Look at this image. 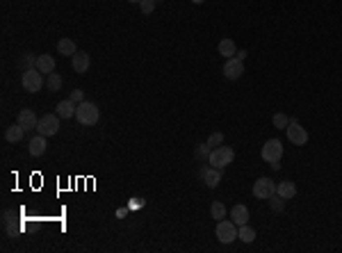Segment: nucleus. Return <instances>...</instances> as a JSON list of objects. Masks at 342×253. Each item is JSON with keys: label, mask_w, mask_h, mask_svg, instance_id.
Returning a JSON list of instances; mask_svg holds the SVG:
<instances>
[{"label": "nucleus", "mask_w": 342, "mask_h": 253, "mask_svg": "<svg viewBox=\"0 0 342 253\" xmlns=\"http://www.w3.org/2000/svg\"><path fill=\"white\" fill-rule=\"evenodd\" d=\"M75 119L82 125H96L100 119V109L89 100H82V103H78V109H75Z\"/></svg>", "instance_id": "f257e3e1"}, {"label": "nucleus", "mask_w": 342, "mask_h": 253, "mask_svg": "<svg viewBox=\"0 0 342 253\" xmlns=\"http://www.w3.org/2000/svg\"><path fill=\"white\" fill-rule=\"evenodd\" d=\"M214 233H217V239L221 244H231L233 239L240 237V226L233 221V219H219Z\"/></svg>", "instance_id": "f03ea898"}, {"label": "nucleus", "mask_w": 342, "mask_h": 253, "mask_svg": "<svg viewBox=\"0 0 342 253\" xmlns=\"http://www.w3.org/2000/svg\"><path fill=\"white\" fill-rule=\"evenodd\" d=\"M235 160V151L231 146H217V149L210 151V158H208V164L210 167H217V169H223L228 164H233Z\"/></svg>", "instance_id": "7ed1b4c3"}, {"label": "nucleus", "mask_w": 342, "mask_h": 253, "mask_svg": "<svg viewBox=\"0 0 342 253\" xmlns=\"http://www.w3.org/2000/svg\"><path fill=\"white\" fill-rule=\"evenodd\" d=\"M21 84H23L25 91L37 94V91L44 87V73H41L37 66H32V69H25L23 75H21Z\"/></svg>", "instance_id": "20e7f679"}, {"label": "nucleus", "mask_w": 342, "mask_h": 253, "mask_svg": "<svg viewBox=\"0 0 342 253\" xmlns=\"http://www.w3.org/2000/svg\"><path fill=\"white\" fill-rule=\"evenodd\" d=\"M285 133H288V142H290V144H294V146H306L308 144V130L303 128L297 119H290Z\"/></svg>", "instance_id": "39448f33"}, {"label": "nucleus", "mask_w": 342, "mask_h": 253, "mask_svg": "<svg viewBox=\"0 0 342 253\" xmlns=\"http://www.w3.org/2000/svg\"><path fill=\"white\" fill-rule=\"evenodd\" d=\"M60 114H44L39 119V123H37V133L44 135V137H53V135L60 133Z\"/></svg>", "instance_id": "423d86ee"}, {"label": "nucleus", "mask_w": 342, "mask_h": 253, "mask_svg": "<svg viewBox=\"0 0 342 253\" xmlns=\"http://www.w3.org/2000/svg\"><path fill=\"white\" fill-rule=\"evenodd\" d=\"M260 155H263L265 162H281L283 158V144H281V139H267L263 144V151H260Z\"/></svg>", "instance_id": "0eeeda50"}, {"label": "nucleus", "mask_w": 342, "mask_h": 253, "mask_svg": "<svg viewBox=\"0 0 342 253\" xmlns=\"http://www.w3.org/2000/svg\"><path fill=\"white\" fill-rule=\"evenodd\" d=\"M272 194H276V183H274L272 178L263 176V178H258L256 183H253V196H256V199L267 201Z\"/></svg>", "instance_id": "6e6552de"}, {"label": "nucleus", "mask_w": 342, "mask_h": 253, "mask_svg": "<svg viewBox=\"0 0 342 253\" xmlns=\"http://www.w3.org/2000/svg\"><path fill=\"white\" fill-rule=\"evenodd\" d=\"M16 123L21 125V128L25 130V133H32V130H37V123H39V119H37L35 109L25 107L19 112V119H16Z\"/></svg>", "instance_id": "1a4fd4ad"}, {"label": "nucleus", "mask_w": 342, "mask_h": 253, "mask_svg": "<svg viewBox=\"0 0 342 253\" xmlns=\"http://www.w3.org/2000/svg\"><path fill=\"white\" fill-rule=\"evenodd\" d=\"M244 73V62L238 60V57H228L226 64H223V75L228 80H240Z\"/></svg>", "instance_id": "9d476101"}, {"label": "nucleus", "mask_w": 342, "mask_h": 253, "mask_svg": "<svg viewBox=\"0 0 342 253\" xmlns=\"http://www.w3.org/2000/svg\"><path fill=\"white\" fill-rule=\"evenodd\" d=\"M71 66H73V71L75 73H80V75H84L87 71H89V66H91V57L84 50H78V53L71 57Z\"/></svg>", "instance_id": "9b49d317"}, {"label": "nucleus", "mask_w": 342, "mask_h": 253, "mask_svg": "<svg viewBox=\"0 0 342 253\" xmlns=\"http://www.w3.org/2000/svg\"><path fill=\"white\" fill-rule=\"evenodd\" d=\"M201 178H203V183L208 185L210 189H214L219 183H221V169H217V167H208V169L203 171V174H201Z\"/></svg>", "instance_id": "f8f14e48"}, {"label": "nucleus", "mask_w": 342, "mask_h": 253, "mask_svg": "<svg viewBox=\"0 0 342 253\" xmlns=\"http://www.w3.org/2000/svg\"><path fill=\"white\" fill-rule=\"evenodd\" d=\"M28 153L32 158H41L46 153V137L44 135H37V137L30 139V144H28Z\"/></svg>", "instance_id": "ddd939ff"}, {"label": "nucleus", "mask_w": 342, "mask_h": 253, "mask_svg": "<svg viewBox=\"0 0 342 253\" xmlns=\"http://www.w3.org/2000/svg\"><path fill=\"white\" fill-rule=\"evenodd\" d=\"M276 194L283 196L285 201H290L297 196V185H294L292 180H281V183H276Z\"/></svg>", "instance_id": "4468645a"}, {"label": "nucleus", "mask_w": 342, "mask_h": 253, "mask_svg": "<svg viewBox=\"0 0 342 253\" xmlns=\"http://www.w3.org/2000/svg\"><path fill=\"white\" fill-rule=\"evenodd\" d=\"M57 114L62 116V119H71V116H75V109H78V103H73V100H60L57 103Z\"/></svg>", "instance_id": "2eb2a0df"}, {"label": "nucleus", "mask_w": 342, "mask_h": 253, "mask_svg": "<svg viewBox=\"0 0 342 253\" xmlns=\"http://www.w3.org/2000/svg\"><path fill=\"white\" fill-rule=\"evenodd\" d=\"M231 219H233L238 226H244V223H249V208L242 203L233 205V210H231Z\"/></svg>", "instance_id": "dca6fc26"}, {"label": "nucleus", "mask_w": 342, "mask_h": 253, "mask_svg": "<svg viewBox=\"0 0 342 253\" xmlns=\"http://www.w3.org/2000/svg\"><path fill=\"white\" fill-rule=\"evenodd\" d=\"M57 53H60V55H66V57H73V55L78 53V46H75L73 39L64 37V39L57 41Z\"/></svg>", "instance_id": "f3484780"}, {"label": "nucleus", "mask_w": 342, "mask_h": 253, "mask_svg": "<svg viewBox=\"0 0 342 253\" xmlns=\"http://www.w3.org/2000/svg\"><path fill=\"white\" fill-rule=\"evenodd\" d=\"M37 69L46 75L53 73L55 71V57L53 55H39V57H37Z\"/></svg>", "instance_id": "a211bd4d"}, {"label": "nucleus", "mask_w": 342, "mask_h": 253, "mask_svg": "<svg viewBox=\"0 0 342 253\" xmlns=\"http://www.w3.org/2000/svg\"><path fill=\"white\" fill-rule=\"evenodd\" d=\"M217 50H219V55H223V57L228 60V57H233V55L238 53V46H235V41H233V39H228V37H226V39L219 41Z\"/></svg>", "instance_id": "6ab92c4d"}, {"label": "nucleus", "mask_w": 342, "mask_h": 253, "mask_svg": "<svg viewBox=\"0 0 342 253\" xmlns=\"http://www.w3.org/2000/svg\"><path fill=\"white\" fill-rule=\"evenodd\" d=\"M23 135H25V130L21 128L19 123H16V125H10V128L5 130V139L10 142V144H16V142H21V139H23Z\"/></svg>", "instance_id": "aec40b11"}, {"label": "nucleus", "mask_w": 342, "mask_h": 253, "mask_svg": "<svg viewBox=\"0 0 342 253\" xmlns=\"http://www.w3.org/2000/svg\"><path fill=\"white\" fill-rule=\"evenodd\" d=\"M46 87H48V91H60L62 89V78L60 73H48V78H46Z\"/></svg>", "instance_id": "412c9836"}, {"label": "nucleus", "mask_w": 342, "mask_h": 253, "mask_svg": "<svg viewBox=\"0 0 342 253\" xmlns=\"http://www.w3.org/2000/svg\"><path fill=\"white\" fill-rule=\"evenodd\" d=\"M210 214H212V219H226V205L221 203V201H214L212 205H210Z\"/></svg>", "instance_id": "4be33fe9"}, {"label": "nucleus", "mask_w": 342, "mask_h": 253, "mask_svg": "<svg viewBox=\"0 0 342 253\" xmlns=\"http://www.w3.org/2000/svg\"><path fill=\"white\" fill-rule=\"evenodd\" d=\"M267 201H269V208H272L274 212H283V210H285V199L278 196V194H272Z\"/></svg>", "instance_id": "5701e85b"}, {"label": "nucleus", "mask_w": 342, "mask_h": 253, "mask_svg": "<svg viewBox=\"0 0 342 253\" xmlns=\"http://www.w3.org/2000/svg\"><path fill=\"white\" fill-rule=\"evenodd\" d=\"M240 239L247 244H251L253 239H256V230L249 226V223H244V226H240Z\"/></svg>", "instance_id": "b1692460"}, {"label": "nucleus", "mask_w": 342, "mask_h": 253, "mask_svg": "<svg viewBox=\"0 0 342 253\" xmlns=\"http://www.w3.org/2000/svg\"><path fill=\"white\" fill-rule=\"evenodd\" d=\"M210 146H208V142L205 144H198L196 149H194V155H196V160H201V162H208V158H210Z\"/></svg>", "instance_id": "393cba45"}, {"label": "nucleus", "mask_w": 342, "mask_h": 253, "mask_svg": "<svg viewBox=\"0 0 342 253\" xmlns=\"http://www.w3.org/2000/svg\"><path fill=\"white\" fill-rule=\"evenodd\" d=\"M272 123H274V128L285 130V128H288V123H290V119H288V114H283V112H276V114H274V119H272Z\"/></svg>", "instance_id": "a878e982"}, {"label": "nucleus", "mask_w": 342, "mask_h": 253, "mask_svg": "<svg viewBox=\"0 0 342 253\" xmlns=\"http://www.w3.org/2000/svg\"><path fill=\"white\" fill-rule=\"evenodd\" d=\"M21 66H23V71L25 69H32V66H37V57L32 53H25L23 57H21Z\"/></svg>", "instance_id": "bb28decb"}, {"label": "nucleus", "mask_w": 342, "mask_h": 253, "mask_svg": "<svg viewBox=\"0 0 342 253\" xmlns=\"http://www.w3.org/2000/svg\"><path fill=\"white\" fill-rule=\"evenodd\" d=\"M223 144V133H212L208 137V146L210 149H217V146H221Z\"/></svg>", "instance_id": "cd10ccee"}, {"label": "nucleus", "mask_w": 342, "mask_h": 253, "mask_svg": "<svg viewBox=\"0 0 342 253\" xmlns=\"http://www.w3.org/2000/svg\"><path fill=\"white\" fill-rule=\"evenodd\" d=\"M155 5H158V0H142L139 7H142V14H153Z\"/></svg>", "instance_id": "c85d7f7f"}, {"label": "nucleus", "mask_w": 342, "mask_h": 253, "mask_svg": "<svg viewBox=\"0 0 342 253\" xmlns=\"http://www.w3.org/2000/svg\"><path fill=\"white\" fill-rule=\"evenodd\" d=\"M71 100H73V103H82V100H84V91L82 89H73V91H71Z\"/></svg>", "instance_id": "c756f323"}, {"label": "nucleus", "mask_w": 342, "mask_h": 253, "mask_svg": "<svg viewBox=\"0 0 342 253\" xmlns=\"http://www.w3.org/2000/svg\"><path fill=\"white\" fill-rule=\"evenodd\" d=\"M247 55H249L247 50H238V53H235V57H238V60H242V62H244V60H247Z\"/></svg>", "instance_id": "7c9ffc66"}, {"label": "nucleus", "mask_w": 342, "mask_h": 253, "mask_svg": "<svg viewBox=\"0 0 342 253\" xmlns=\"http://www.w3.org/2000/svg\"><path fill=\"white\" fill-rule=\"evenodd\" d=\"M192 3H194V5H203L205 0H192Z\"/></svg>", "instance_id": "2f4dec72"}, {"label": "nucleus", "mask_w": 342, "mask_h": 253, "mask_svg": "<svg viewBox=\"0 0 342 253\" xmlns=\"http://www.w3.org/2000/svg\"><path fill=\"white\" fill-rule=\"evenodd\" d=\"M128 3H133V5H139V3H142V0H128Z\"/></svg>", "instance_id": "473e14b6"}, {"label": "nucleus", "mask_w": 342, "mask_h": 253, "mask_svg": "<svg viewBox=\"0 0 342 253\" xmlns=\"http://www.w3.org/2000/svg\"><path fill=\"white\" fill-rule=\"evenodd\" d=\"M158 3H162V0H158Z\"/></svg>", "instance_id": "72a5a7b5"}]
</instances>
